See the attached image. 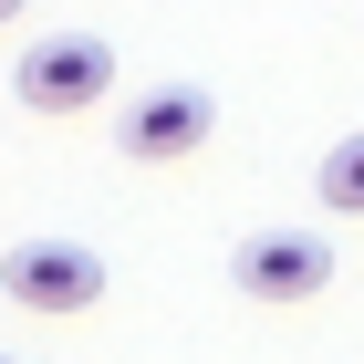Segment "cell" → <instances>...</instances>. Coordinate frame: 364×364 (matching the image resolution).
I'll use <instances>...</instances> for the list:
<instances>
[{
  "label": "cell",
  "mask_w": 364,
  "mask_h": 364,
  "mask_svg": "<svg viewBox=\"0 0 364 364\" xmlns=\"http://www.w3.org/2000/svg\"><path fill=\"white\" fill-rule=\"evenodd\" d=\"M208 136H219V94H208V84L125 94V114H114V146H125L136 167H177V156H198Z\"/></svg>",
  "instance_id": "cell-2"
},
{
  "label": "cell",
  "mask_w": 364,
  "mask_h": 364,
  "mask_svg": "<svg viewBox=\"0 0 364 364\" xmlns=\"http://www.w3.org/2000/svg\"><path fill=\"white\" fill-rule=\"evenodd\" d=\"M11 94H21L31 114H84L114 94V42L105 31H42L21 53V73H11Z\"/></svg>",
  "instance_id": "cell-1"
},
{
  "label": "cell",
  "mask_w": 364,
  "mask_h": 364,
  "mask_svg": "<svg viewBox=\"0 0 364 364\" xmlns=\"http://www.w3.org/2000/svg\"><path fill=\"white\" fill-rule=\"evenodd\" d=\"M312 198H323L333 219H364V125L333 146V156H323V167H312Z\"/></svg>",
  "instance_id": "cell-5"
},
{
  "label": "cell",
  "mask_w": 364,
  "mask_h": 364,
  "mask_svg": "<svg viewBox=\"0 0 364 364\" xmlns=\"http://www.w3.org/2000/svg\"><path fill=\"white\" fill-rule=\"evenodd\" d=\"M229 281H240L250 302H312V291H333V250H323L312 229H260V240H240Z\"/></svg>",
  "instance_id": "cell-4"
},
{
  "label": "cell",
  "mask_w": 364,
  "mask_h": 364,
  "mask_svg": "<svg viewBox=\"0 0 364 364\" xmlns=\"http://www.w3.org/2000/svg\"><path fill=\"white\" fill-rule=\"evenodd\" d=\"M0 291L21 312H53V323H73V312L105 302V260L84 250V240H21V250L0 260Z\"/></svg>",
  "instance_id": "cell-3"
},
{
  "label": "cell",
  "mask_w": 364,
  "mask_h": 364,
  "mask_svg": "<svg viewBox=\"0 0 364 364\" xmlns=\"http://www.w3.org/2000/svg\"><path fill=\"white\" fill-rule=\"evenodd\" d=\"M11 11H31V0H0V21H11Z\"/></svg>",
  "instance_id": "cell-6"
},
{
  "label": "cell",
  "mask_w": 364,
  "mask_h": 364,
  "mask_svg": "<svg viewBox=\"0 0 364 364\" xmlns=\"http://www.w3.org/2000/svg\"><path fill=\"white\" fill-rule=\"evenodd\" d=\"M0 364H21V354H0Z\"/></svg>",
  "instance_id": "cell-7"
}]
</instances>
